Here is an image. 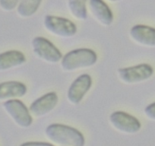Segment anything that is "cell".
I'll return each instance as SVG.
<instances>
[{
  "instance_id": "e0dca14e",
  "label": "cell",
  "mask_w": 155,
  "mask_h": 146,
  "mask_svg": "<svg viewBox=\"0 0 155 146\" xmlns=\"http://www.w3.org/2000/svg\"><path fill=\"white\" fill-rule=\"evenodd\" d=\"M144 114L147 118L150 120H155V102L151 103L144 109Z\"/></svg>"
},
{
  "instance_id": "5bb4252c",
  "label": "cell",
  "mask_w": 155,
  "mask_h": 146,
  "mask_svg": "<svg viewBox=\"0 0 155 146\" xmlns=\"http://www.w3.org/2000/svg\"><path fill=\"white\" fill-rule=\"evenodd\" d=\"M87 0H68V8L73 18L79 21L87 18Z\"/></svg>"
},
{
  "instance_id": "ac0fdd59",
  "label": "cell",
  "mask_w": 155,
  "mask_h": 146,
  "mask_svg": "<svg viewBox=\"0 0 155 146\" xmlns=\"http://www.w3.org/2000/svg\"><path fill=\"white\" fill-rule=\"evenodd\" d=\"M20 146H54L53 144L47 142H39V141H29L21 144Z\"/></svg>"
},
{
  "instance_id": "7c38bea8",
  "label": "cell",
  "mask_w": 155,
  "mask_h": 146,
  "mask_svg": "<svg viewBox=\"0 0 155 146\" xmlns=\"http://www.w3.org/2000/svg\"><path fill=\"white\" fill-rule=\"evenodd\" d=\"M26 85L17 81H8L0 83V101L22 98L27 93Z\"/></svg>"
},
{
  "instance_id": "ba28073f",
  "label": "cell",
  "mask_w": 155,
  "mask_h": 146,
  "mask_svg": "<svg viewBox=\"0 0 155 146\" xmlns=\"http://www.w3.org/2000/svg\"><path fill=\"white\" fill-rule=\"evenodd\" d=\"M92 86V78L87 74L79 75L68 88L67 98L73 105L79 104Z\"/></svg>"
},
{
  "instance_id": "52a82bcc",
  "label": "cell",
  "mask_w": 155,
  "mask_h": 146,
  "mask_svg": "<svg viewBox=\"0 0 155 146\" xmlns=\"http://www.w3.org/2000/svg\"><path fill=\"white\" fill-rule=\"evenodd\" d=\"M110 123L115 129L125 134H135L141 128V123L133 116L123 111H116L110 116Z\"/></svg>"
},
{
  "instance_id": "7a4b0ae2",
  "label": "cell",
  "mask_w": 155,
  "mask_h": 146,
  "mask_svg": "<svg viewBox=\"0 0 155 146\" xmlns=\"http://www.w3.org/2000/svg\"><path fill=\"white\" fill-rule=\"evenodd\" d=\"M97 55L89 48H78L67 53L62 56L61 67L65 71H73L89 68L95 65Z\"/></svg>"
},
{
  "instance_id": "3957f363",
  "label": "cell",
  "mask_w": 155,
  "mask_h": 146,
  "mask_svg": "<svg viewBox=\"0 0 155 146\" xmlns=\"http://www.w3.org/2000/svg\"><path fill=\"white\" fill-rule=\"evenodd\" d=\"M31 45L35 56L47 63L56 64L62 60L63 56L59 49L43 37L34 38Z\"/></svg>"
},
{
  "instance_id": "4fadbf2b",
  "label": "cell",
  "mask_w": 155,
  "mask_h": 146,
  "mask_svg": "<svg viewBox=\"0 0 155 146\" xmlns=\"http://www.w3.org/2000/svg\"><path fill=\"white\" fill-rule=\"evenodd\" d=\"M25 54L19 50H8L0 53V71L21 66L26 62Z\"/></svg>"
},
{
  "instance_id": "8992f818",
  "label": "cell",
  "mask_w": 155,
  "mask_h": 146,
  "mask_svg": "<svg viewBox=\"0 0 155 146\" xmlns=\"http://www.w3.org/2000/svg\"><path fill=\"white\" fill-rule=\"evenodd\" d=\"M153 74V67L147 63L118 69V76L120 79L128 85L137 84L147 81L151 78Z\"/></svg>"
},
{
  "instance_id": "2e32d148",
  "label": "cell",
  "mask_w": 155,
  "mask_h": 146,
  "mask_svg": "<svg viewBox=\"0 0 155 146\" xmlns=\"http://www.w3.org/2000/svg\"><path fill=\"white\" fill-rule=\"evenodd\" d=\"M21 0H0V8L3 11L9 12L18 7Z\"/></svg>"
},
{
  "instance_id": "8fae6325",
  "label": "cell",
  "mask_w": 155,
  "mask_h": 146,
  "mask_svg": "<svg viewBox=\"0 0 155 146\" xmlns=\"http://www.w3.org/2000/svg\"><path fill=\"white\" fill-rule=\"evenodd\" d=\"M131 38L136 44L155 47V28L144 25H136L130 29Z\"/></svg>"
},
{
  "instance_id": "30bf717a",
  "label": "cell",
  "mask_w": 155,
  "mask_h": 146,
  "mask_svg": "<svg viewBox=\"0 0 155 146\" xmlns=\"http://www.w3.org/2000/svg\"><path fill=\"white\" fill-rule=\"evenodd\" d=\"M87 6L94 18L101 25L108 27L113 22V15L110 7L103 0H87Z\"/></svg>"
},
{
  "instance_id": "d6986e66",
  "label": "cell",
  "mask_w": 155,
  "mask_h": 146,
  "mask_svg": "<svg viewBox=\"0 0 155 146\" xmlns=\"http://www.w3.org/2000/svg\"><path fill=\"white\" fill-rule=\"evenodd\" d=\"M109 2H113V3H116V2H121L123 0H108Z\"/></svg>"
},
{
  "instance_id": "6da1fadb",
  "label": "cell",
  "mask_w": 155,
  "mask_h": 146,
  "mask_svg": "<svg viewBox=\"0 0 155 146\" xmlns=\"http://www.w3.org/2000/svg\"><path fill=\"white\" fill-rule=\"evenodd\" d=\"M45 135L59 146H84V135L78 129L63 124L55 123L47 126Z\"/></svg>"
},
{
  "instance_id": "277c9868",
  "label": "cell",
  "mask_w": 155,
  "mask_h": 146,
  "mask_svg": "<svg viewBox=\"0 0 155 146\" xmlns=\"http://www.w3.org/2000/svg\"><path fill=\"white\" fill-rule=\"evenodd\" d=\"M4 111L17 126L21 128H28L33 123V118L29 109L20 100L12 99L2 104Z\"/></svg>"
},
{
  "instance_id": "5b68a950",
  "label": "cell",
  "mask_w": 155,
  "mask_h": 146,
  "mask_svg": "<svg viewBox=\"0 0 155 146\" xmlns=\"http://www.w3.org/2000/svg\"><path fill=\"white\" fill-rule=\"evenodd\" d=\"M44 25L48 32L59 38H72L77 33V27L72 22L59 16H45Z\"/></svg>"
},
{
  "instance_id": "9a60e30c",
  "label": "cell",
  "mask_w": 155,
  "mask_h": 146,
  "mask_svg": "<svg viewBox=\"0 0 155 146\" xmlns=\"http://www.w3.org/2000/svg\"><path fill=\"white\" fill-rule=\"evenodd\" d=\"M43 0H21L17 7V13L22 18H28L34 15Z\"/></svg>"
},
{
  "instance_id": "9c48e42d",
  "label": "cell",
  "mask_w": 155,
  "mask_h": 146,
  "mask_svg": "<svg viewBox=\"0 0 155 146\" xmlns=\"http://www.w3.org/2000/svg\"><path fill=\"white\" fill-rule=\"evenodd\" d=\"M59 102V97L54 91L49 92L33 101L29 111L35 117H44L51 112Z\"/></svg>"
}]
</instances>
